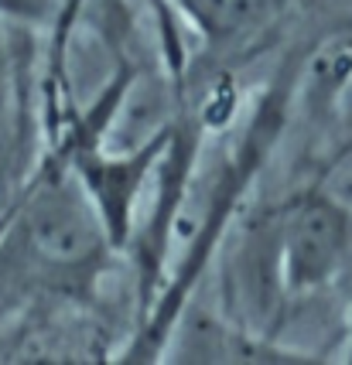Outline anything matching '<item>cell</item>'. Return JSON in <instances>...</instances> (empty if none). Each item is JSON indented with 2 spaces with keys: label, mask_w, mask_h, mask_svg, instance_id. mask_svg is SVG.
<instances>
[{
  "label": "cell",
  "mask_w": 352,
  "mask_h": 365,
  "mask_svg": "<svg viewBox=\"0 0 352 365\" xmlns=\"http://www.w3.org/2000/svg\"><path fill=\"white\" fill-rule=\"evenodd\" d=\"M14 242L28 280L65 301H89L120 253L59 154H51L24 191L14 215Z\"/></svg>",
  "instance_id": "1"
},
{
  "label": "cell",
  "mask_w": 352,
  "mask_h": 365,
  "mask_svg": "<svg viewBox=\"0 0 352 365\" xmlns=\"http://www.w3.org/2000/svg\"><path fill=\"white\" fill-rule=\"evenodd\" d=\"M263 242L256 259L263 270H246L243 284L253 297L273 287V301L294 304L336 290L352 253V202L318 175L273 208L263 225Z\"/></svg>",
  "instance_id": "2"
},
{
  "label": "cell",
  "mask_w": 352,
  "mask_h": 365,
  "mask_svg": "<svg viewBox=\"0 0 352 365\" xmlns=\"http://www.w3.org/2000/svg\"><path fill=\"white\" fill-rule=\"evenodd\" d=\"M175 7L212 55H236L281 28L298 0H175Z\"/></svg>",
  "instance_id": "3"
},
{
  "label": "cell",
  "mask_w": 352,
  "mask_h": 365,
  "mask_svg": "<svg viewBox=\"0 0 352 365\" xmlns=\"http://www.w3.org/2000/svg\"><path fill=\"white\" fill-rule=\"evenodd\" d=\"M59 0H0V14L21 17V21H45L55 14Z\"/></svg>",
  "instance_id": "4"
},
{
  "label": "cell",
  "mask_w": 352,
  "mask_h": 365,
  "mask_svg": "<svg viewBox=\"0 0 352 365\" xmlns=\"http://www.w3.org/2000/svg\"><path fill=\"white\" fill-rule=\"evenodd\" d=\"M336 294L342 297V318H346V359L352 362V253L349 259H346V270H342V277H338L336 284Z\"/></svg>",
  "instance_id": "5"
},
{
  "label": "cell",
  "mask_w": 352,
  "mask_h": 365,
  "mask_svg": "<svg viewBox=\"0 0 352 365\" xmlns=\"http://www.w3.org/2000/svg\"><path fill=\"white\" fill-rule=\"evenodd\" d=\"M4 62L7 58H4V41H0V86H4Z\"/></svg>",
  "instance_id": "6"
}]
</instances>
